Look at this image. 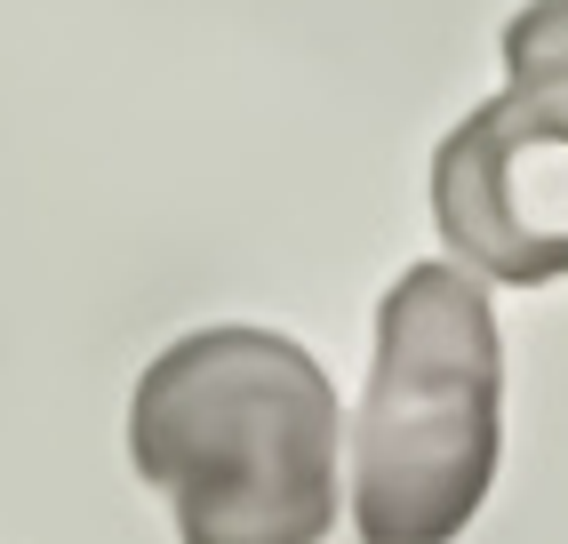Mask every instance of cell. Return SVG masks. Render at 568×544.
<instances>
[{"instance_id":"cell-2","label":"cell","mask_w":568,"mask_h":544,"mask_svg":"<svg viewBox=\"0 0 568 544\" xmlns=\"http://www.w3.org/2000/svg\"><path fill=\"white\" fill-rule=\"evenodd\" d=\"M505 344L465 264H408L376 304V361L353 424L361 544H457L505 449Z\"/></svg>"},{"instance_id":"cell-3","label":"cell","mask_w":568,"mask_h":544,"mask_svg":"<svg viewBox=\"0 0 568 544\" xmlns=\"http://www.w3.org/2000/svg\"><path fill=\"white\" fill-rule=\"evenodd\" d=\"M433 216L473 281H568V121L513 89L473 104L433 152Z\"/></svg>"},{"instance_id":"cell-4","label":"cell","mask_w":568,"mask_h":544,"mask_svg":"<svg viewBox=\"0 0 568 544\" xmlns=\"http://www.w3.org/2000/svg\"><path fill=\"white\" fill-rule=\"evenodd\" d=\"M505 89L568 121V0H528L505 24Z\"/></svg>"},{"instance_id":"cell-1","label":"cell","mask_w":568,"mask_h":544,"mask_svg":"<svg viewBox=\"0 0 568 544\" xmlns=\"http://www.w3.org/2000/svg\"><path fill=\"white\" fill-rule=\"evenodd\" d=\"M129 456L184 544H321L336 528V384L296 336L193 329L136 376Z\"/></svg>"}]
</instances>
